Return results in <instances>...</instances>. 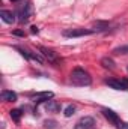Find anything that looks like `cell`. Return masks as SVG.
<instances>
[{"instance_id":"obj_9","label":"cell","mask_w":128,"mask_h":129,"mask_svg":"<svg viewBox=\"0 0 128 129\" xmlns=\"http://www.w3.org/2000/svg\"><path fill=\"white\" fill-rule=\"evenodd\" d=\"M15 50H18V51L21 53V56H24L26 59L35 60V62H38V63H42V59H41L38 54H33L32 51H29V50H26V48H20V47H15Z\"/></svg>"},{"instance_id":"obj_12","label":"cell","mask_w":128,"mask_h":129,"mask_svg":"<svg viewBox=\"0 0 128 129\" xmlns=\"http://www.w3.org/2000/svg\"><path fill=\"white\" fill-rule=\"evenodd\" d=\"M2 99L5 102H15L17 101V93L11 92V90H3L2 92Z\"/></svg>"},{"instance_id":"obj_18","label":"cell","mask_w":128,"mask_h":129,"mask_svg":"<svg viewBox=\"0 0 128 129\" xmlns=\"http://www.w3.org/2000/svg\"><path fill=\"white\" fill-rule=\"evenodd\" d=\"M44 126H45V129H56L57 128V122H54V120H45Z\"/></svg>"},{"instance_id":"obj_1","label":"cell","mask_w":128,"mask_h":129,"mask_svg":"<svg viewBox=\"0 0 128 129\" xmlns=\"http://www.w3.org/2000/svg\"><path fill=\"white\" fill-rule=\"evenodd\" d=\"M71 83L74 86H80V87H84V86H91L92 84V77L89 75L88 71L81 69V68H75L72 72H71Z\"/></svg>"},{"instance_id":"obj_21","label":"cell","mask_w":128,"mask_h":129,"mask_svg":"<svg viewBox=\"0 0 128 129\" xmlns=\"http://www.w3.org/2000/svg\"><path fill=\"white\" fill-rule=\"evenodd\" d=\"M125 129H128V123H125Z\"/></svg>"},{"instance_id":"obj_10","label":"cell","mask_w":128,"mask_h":129,"mask_svg":"<svg viewBox=\"0 0 128 129\" xmlns=\"http://www.w3.org/2000/svg\"><path fill=\"white\" fill-rule=\"evenodd\" d=\"M45 110H47L48 113H59V111L62 110V105H60L57 101H47Z\"/></svg>"},{"instance_id":"obj_19","label":"cell","mask_w":128,"mask_h":129,"mask_svg":"<svg viewBox=\"0 0 128 129\" xmlns=\"http://www.w3.org/2000/svg\"><path fill=\"white\" fill-rule=\"evenodd\" d=\"M14 35H17V36H24V33L21 32V30H15V32H14Z\"/></svg>"},{"instance_id":"obj_6","label":"cell","mask_w":128,"mask_h":129,"mask_svg":"<svg viewBox=\"0 0 128 129\" xmlns=\"http://www.w3.org/2000/svg\"><path fill=\"white\" fill-rule=\"evenodd\" d=\"M94 125H95V120H94L92 117L86 116V117H81V119L75 123V128L74 129H92Z\"/></svg>"},{"instance_id":"obj_13","label":"cell","mask_w":128,"mask_h":129,"mask_svg":"<svg viewBox=\"0 0 128 129\" xmlns=\"http://www.w3.org/2000/svg\"><path fill=\"white\" fill-rule=\"evenodd\" d=\"M101 66L104 68V69H115L116 68V63H115V60L113 59H110V57H102L101 59Z\"/></svg>"},{"instance_id":"obj_11","label":"cell","mask_w":128,"mask_h":129,"mask_svg":"<svg viewBox=\"0 0 128 129\" xmlns=\"http://www.w3.org/2000/svg\"><path fill=\"white\" fill-rule=\"evenodd\" d=\"M0 18L3 20V23H6V24H12L14 21H15V15L11 12V11H0Z\"/></svg>"},{"instance_id":"obj_7","label":"cell","mask_w":128,"mask_h":129,"mask_svg":"<svg viewBox=\"0 0 128 129\" xmlns=\"http://www.w3.org/2000/svg\"><path fill=\"white\" fill-rule=\"evenodd\" d=\"M53 96H54L53 92H38V93H33L32 95V99L36 104H39V102H45V101L51 99Z\"/></svg>"},{"instance_id":"obj_4","label":"cell","mask_w":128,"mask_h":129,"mask_svg":"<svg viewBox=\"0 0 128 129\" xmlns=\"http://www.w3.org/2000/svg\"><path fill=\"white\" fill-rule=\"evenodd\" d=\"M105 84L115 90H128V83L127 81H121V80H115V78H107Z\"/></svg>"},{"instance_id":"obj_20","label":"cell","mask_w":128,"mask_h":129,"mask_svg":"<svg viewBox=\"0 0 128 129\" xmlns=\"http://www.w3.org/2000/svg\"><path fill=\"white\" fill-rule=\"evenodd\" d=\"M32 33H38V27L36 26H32Z\"/></svg>"},{"instance_id":"obj_17","label":"cell","mask_w":128,"mask_h":129,"mask_svg":"<svg viewBox=\"0 0 128 129\" xmlns=\"http://www.w3.org/2000/svg\"><path fill=\"white\" fill-rule=\"evenodd\" d=\"M115 54H128V45H122V47H118L113 50Z\"/></svg>"},{"instance_id":"obj_22","label":"cell","mask_w":128,"mask_h":129,"mask_svg":"<svg viewBox=\"0 0 128 129\" xmlns=\"http://www.w3.org/2000/svg\"><path fill=\"white\" fill-rule=\"evenodd\" d=\"M11 2H18V0H11Z\"/></svg>"},{"instance_id":"obj_5","label":"cell","mask_w":128,"mask_h":129,"mask_svg":"<svg viewBox=\"0 0 128 129\" xmlns=\"http://www.w3.org/2000/svg\"><path fill=\"white\" fill-rule=\"evenodd\" d=\"M102 114H104V117L110 122V123H113L116 128L121 129V120H119V117H118V114L113 111V110H109V108H104L102 110Z\"/></svg>"},{"instance_id":"obj_8","label":"cell","mask_w":128,"mask_h":129,"mask_svg":"<svg viewBox=\"0 0 128 129\" xmlns=\"http://www.w3.org/2000/svg\"><path fill=\"white\" fill-rule=\"evenodd\" d=\"M32 15V5L30 3H26L21 9H20V21L21 23H26Z\"/></svg>"},{"instance_id":"obj_2","label":"cell","mask_w":128,"mask_h":129,"mask_svg":"<svg viewBox=\"0 0 128 129\" xmlns=\"http://www.w3.org/2000/svg\"><path fill=\"white\" fill-rule=\"evenodd\" d=\"M38 50L41 51V54L50 62V63H53V64H59V63H62V59L57 56V53H54L53 50H50V48H47V47H38Z\"/></svg>"},{"instance_id":"obj_3","label":"cell","mask_w":128,"mask_h":129,"mask_svg":"<svg viewBox=\"0 0 128 129\" xmlns=\"http://www.w3.org/2000/svg\"><path fill=\"white\" fill-rule=\"evenodd\" d=\"M94 30L91 29H66L62 32L65 38H80V36H88V35H92Z\"/></svg>"},{"instance_id":"obj_16","label":"cell","mask_w":128,"mask_h":129,"mask_svg":"<svg viewBox=\"0 0 128 129\" xmlns=\"http://www.w3.org/2000/svg\"><path fill=\"white\" fill-rule=\"evenodd\" d=\"M74 113H75V107H74V105H68V107H66V108L63 110L65 117H71Z\"/></svg>"},{"instance_id":"obj_14","label":"cell","mask_w":128,"mask_h":129,"mask_svg":"<svg viewBox=\"0 0 128 129\" xmlns=\"http://www.w3.org/2000/svg\"><path fill=\"white\" fill-rule=\"evenodd\" d=\"M94 32H104V30H107L109 29V23H105V21H96L95 24H94Z\"/></svg>"},{"instance_id":"obj_15","label":"cell","mask_w":128,"mask_h":129,"mask_svg":"<svg viewBox=\"0 0 128 129\" xmlns=\"http://www.w3.org/2000/svg\"><path fill=\"white\" fill-rule=\"evenodd\" d=\"M9 114H11V119L15 120V122H20V119H21V116H23V113H21L20 108H17V110H11Z\"/></svg>"}]
</instances>
